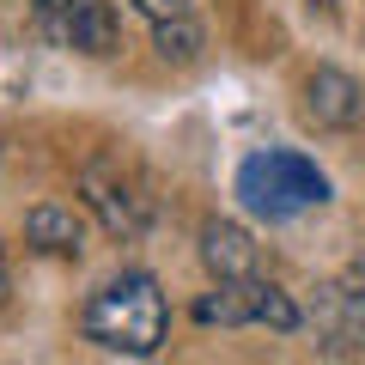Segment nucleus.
I'll return each mask as SVG.
<instances>
[{
	"label": "nucleus",
	"mask_w": 365,
	"mask_h": 365,
	"mask_svg": "<svg viewBox=\"0 0 365 365\" xmlns=\"http://www.w3.org/2000/svg\"><path fill=\"white\" fill-rule=\"evenodd\" d=\"M237 201H244L256 220L280 225V220H292V213H304V207H323L329 177L304 153L268 146V153H250L244 165H237Z\"/></svg>",
	"instance_id": "obj_2"
},
{
	"label": "nucleus",
	"mask_w": 365,
	"mask_h": 365,
	"mask_svg": "<svg viewBox=\"0 0 365 365\" xmlns=\"http://www.w3.org/2000/svg\"><path fill=\"white\" fill-rule=\"evenodd\" d=\"M79 329H86L91 347L104 353H122V359H153L170 335V299L146 268H122L116 280L86 299L79 311Z\"/></svg>",
	"instance_id": "obj_1"
},
{
	"label": "nucleus",
	"mask_w": 365,
	"mask_h": 365,
	"mask_svg": "<svg viewBox=\"0 0 365 365\" xmlns=\"http://www.w3.org/2000/svg\"><path fill=\"white\" fill-rule=\"evenodd\" d=\"M79 189H86L91 213L104 220L110 237H122V244H134V237L153 225V195H146L140 182H134V170L122 165V158H91L86 170H79Z\"/></svg>",
	"instance_id": "obj_3"
},
{
	"label": "nucleus",
	"mask_w": 365,
	"mask_h": 365,
	"mask_svg": "<svg viewBox=\"0 0 365 365\" xmlns=\"http://www.w3.org/2000/svg\"><path fill=\"white\" fill-rule=\"evenodd\" d=\"M304 110H311L317 128H353V122L365 116V91L353 73H341V67H317L311 79H304Z\"/></svg>",
	"instance_id": "obj_5"
},
{
	"label": "nucleus",
	"mask_w": 365,
	"mask_h": 365,
	"mask_svg": "<svg viewBox=\"0 0 365 365\" xmlns=\"http://www.w3.org/2000/svg\"><path fill=\"white\" fill-rule=\"evenodd\" d=\"M201 262H207L213 280H250V274H262V256H256V244H250V232L232 225V220L201 225Z\"/></svg>",
	"instance_id": "obj_6"
},
{
	"label": "nucleus",
	"mask_w": 365,
	"mask_h": 365,
	"mask_svg": "<svg viewBox=\"0 0 365 365\" xmlns=\"http://www.w3.org/2000/svg\"><path fill=\"white\" fill-rule=\"evenodd\" d=\"M311 6H323V13H335V6H341V0H311Z\"/></svg>",
	"instance_id": "obj_12"
},
{
	"label": "nucleus",
	"mask_w": 365,
	"mask_h": 365,
	"mask_svg": "<svg viewBox=\"0 0 365 365\" xmlns=\"http://www.w3.org/2000/svg\"><path fill=\"white\" fill-rule=\"evenodd\" d=\"M153 49L165 55V61H195L201 55V25H195V13L189 19H165V25H153Z\"/></svg>",
	"instance_id": "obj_8"
},
{
	"label": "nucleus",
	"mask_w": 365,
	"mask_h": 365,
	"mask_svg": "<svg viewBox=\"0 0 365 365\" xmlns=\"http://www.w3.org/2000/svg\"><path fill=\"white\" fill-rule=\"evenodd\" d=\"M134 13H146L153 25H165V19H189L195 0H134Z\"/></svg>",
	"instance_id": "obj_10"
},
{
	"label": "nucleus",
	"mask_w": 365,
	"mask_h": 365,
	"mask_svg": "<svg viewBox=\"0 0 365 365\" xmlns=\"http://www.w3.org/2000/svg\"><path fill=\"white\" fill-rule=\"evenodd\" d=\"M256 323L274 329V335H292V329L304 323V311L292 304V292H280L274 280H262V299H256Z\"/></svg>",
	"instance_id": "obj_9"
},
{
	"label": "nucleus",
	"mask_w": 365,
	"mask_h": 365,
	"mask_svg": "<svg viewBox=\"0 0 365 365\" xmlns=\"http://www.w3.org/2000/svg\"><path fill=\"white\" fill-rule=\"evenodd\" d=\"M37 25L79 55H110L122 31L110 0H37Z\"/></svg>",
	"instance_id": "obj_4"
},
{
	"label": "nucleus",
	"mask_w": 365,
	"mask_h": 365,
	"mask_svg": "<svg viewBox=\"0 0 365 365\" xmlns=\"http://www.w3.org/2000/svg\"><path fill=\"white\" fill-rule=\"evenodd\" d=\"M25 244L43 256H79L86 250V213L67 201H37L25 213Z\"/></svg>",
	"instance_id": "obj_7"
},
{
	"label": "nucleus",
	"mask_w": 365,
	"mask_h": 365,
	"mask_svg": "<svg viewBox=\"0 0 365 365\" xmlns=\"http://www.w3.org/2000/svg\"><path fill=\"white\" fill-rule=\"evenodd\" d=\"M0 299H6V256H0Z\"/></svg>",
	"instance_id": "obj_11"
}]
</instances>
